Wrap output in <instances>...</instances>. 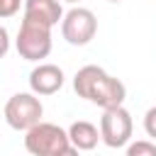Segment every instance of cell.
<instances>
[{
    "label": "cell",
    "instance_id": "cell-8",
    "mask_svg": "<svg viewBox=\"0 0 156 156\" xmlns=\"http://www.w3.org/2000/svg\"><path fill=\"white\" fill-rule=\"evenodd\" d=\"M24 17L46 27H56L63 22V7L58 0H24Z\"/></svg>",
    "mask_w": 156,
    "mask_h": 156
},
{
    "label": "cell",
    "instance_id": "cell-15",
    "mask_svg": "<svg viewBox=\"0 0 156 156\" xmlns=\"http://www.w3.org/2000/svg\"><path fill=\"white\" fill-rule=\"evenodd\" d=\"M63 2H71V5H76V2H80V0H63Z\"/></svg>",
    "mask_w": 156,
    "mask_h": 156
},
{
    "label": "cell",
    "instance_id": "cell-2",
    "mask_svg": "<svg viewBox=\"0 0 156 156\" xmlns=\"http://www.w3.org/2000/svg\"><path fill=\"white\" fill-rule=\"evenodd\" d=\"M68 146H73L68 139V129H61L51 122H39L24 134V149L32 156H56Z\"/></svg>",
    "mask_w": 156,
    "mask_h": 156
},
{
    "label": "cell",
    "instance_id": "cell-5",
    "mask_svg": "<svg viewBox=\"0 0 156 156\" xmlns=\"http://www.w3.org/2000/svg\"><path fill=\"white\" fill-rule=\"evenodd\" d=\"M132 132H134V122L129 110L124 107H115V110H102L100 117V136L102 144L110 149H119V146H129L132 144Z\"/></svg>",
    "mask_w": 156,
    "mask_h": 156
},
{
    "label": "cell",
    "instance_id": "cell-9",
    "mask_svg": "<svg viewBox=\"0 0 156 156\" xmlns=\"http://www.w3.org/2000/svg\"><path fill=\"white\" fill-rule=\"evenodd\" d=\"M68 139L78 151H90V149L98 146V141H102L100 129L93 122H85V119H78L68 127Z\"/></svg>",
    "mask_w": 156,
    "mask_h": 156
},
{
    "label": "cell",
    "instance_id": "cell-12",
    "mask_svg": "<svg viewBox=\"0 0 156 156\" xmlns=\"http://www.w3.org/2000/svg\"><path fill=\"white\" fill-rule=\"evenodd\" d=\"M144 132L156 141V105H154V107H149V110H146V115H144Z\"/></svg>",
    "mask_w": 156,
    "mask_h": 156
},
{
    "label": "cell",
    "instance_id": "cell-13",
    "mask_svg": "<svg viewBox=\"0 0 156 156\" xmlns=\"http://www.w3.org/2000/svg\"><path fill=\"white\" fill-rule=\"evenodd\" d=\"M0 39H2V49H0V54L5 56V54H7V44H10V39H7V29H5V27L0 29Z\"/></svg>",
    "mask_w": 156,
    "mask_h": 156
},
{
    "label": "cell",
    "instance_id": "cell-4",
    "mask_svg": "<svg viewBox=\"0 0 156 156\" xmlns=\"http://www.w3.org/2000/svg\"><path fill=\"white\" fill-rule=\"evenodd\" d=\"M44 105L34 93H17L5 102V122L17 132H29L41 122Z\"/></svg>",
    "mask_w": 156,
    "mask_h": 156
},
{
    "label": "cell",
    "instance_id": "cell-10",
    "mask_svg": "<svg viewBox=\"0 0 156 156\" xmlns=\"http://www.w3.org/2000/svg\"><path fill=\"white\" fill-rule=\"evenodd\" d=\"M127 156H156V144L154 141H146V139L132 141L127 146Z\"/></svg>",
    "mask_w": 156,
    "mask_h": 156
},
{
    "label": "cell",
    "instance_id": "cell-7",
    "mask_svg": "<svg viewBox=\"0 0 156 156\" xmlns=\"http://www.w3.org/2000/svg\"><path fill=\"white\" fill-rule=\"evenodd\" d=\"M63 71L56 63H39L29 73V88L34 95H54L63 88Z\"/></svg>",
    "mask_w": 156,
    "mask_h": 156
},
{
    "label": "cell",
    "instance_id": "cell-3",
    "mask_svg": "<svg viewBox=\"0 0 156 156\" xmlns=\"http://www.w3.org/2000/svg\"><path fill=\"white\" fill-rule=\"evenodd\" d=\"M17 54L24 61H41L51 54V27L34 22V20H22L17 39H15Z\"/></svg>",
    "mask_w": 156,
    "mask_h": 156
},
{
    "label": "cell",
    "instance_id": "cell-6",
    "mask_svg": "<svg viewBox=\"0 0 156 156\" xmlns=\"http://www.w3.org/2000/svg\"><path fill=\"white\" fill-rule=\"evenodd\" d=\"M61 34L71 46H85L98 34V17L88 7H71L63 15Z\"/></svg>",
    "mask_w": 156,
    "mask_h": 156
},
{
    "label": "cell",
    "instance_id": "cell-16",
    "mask_svg": "<svg viewBox=\"0 0 156 156\" xmlns=\"http://www.w3.org/2000/svg\"><path fill=\"white\" fill-rule=\"evenodd\" d=\"M107 2H122V0H107Z\"/></svg>",
    "mask_w": 156,
    "mask_h": 156
},
{
    "label": "cell",
    "instance_id": "cell-14",
    "mask_svg": "<svg viewBox=\"0 0 156 156\" xmlns=\"http://www.w3.org/2000/svg\"><path fill=\"white\" fill-rule=\"evenodd\" d=\"M56 156H78V149H76V146H68L66 151H61V154H56Z\"/></svg>",
    "mask_w": 156,
    "mask_h": 156
},
{
    "label": "cell",
    "instance_id": "cell-1",
    "mask_svg": "<svg viewBox=\"0 0 156 156\" xmlns=\"http://www.w3.org/2000/svg\"><path fill=\"white\" fill-rule=\"evenodd\" d=\"M73 90L78 93V98H85L102 110L124 107V98H127L124 83L95 63L78 68V73L73 76Z\"/></svg>",
    "mask_w": 156,
    "mask_h": 156
},
{
    "label": "cell",
    "instance_id": "cell-11",
    "mask_svg": "<svg viewBox=\"0 0 156 156\" xmlns=\"http://www.w3.org/2000/svg\"><path fill=\"white\" fill-rule=\"evenodd\" d=\"M20 5H24V0H0V17H12L15 12H20Z\"/></svg>",
    "mask_w": 156,
    "mask_h": 156
}]
</instances>
